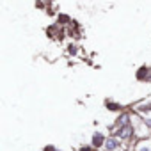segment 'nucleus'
<instances>
[{
  "mask_svg": "<svg viewBox=\"0 0 151 151\" xmlns=\"http://www.w3.org/2000/svg\"><path fill=\"white\" fill-rule=\"evenodd\" d=\"M103 142H105V137H103L101 133H94V137H93V146H94V147H100Z\"/></svg>",
  "mask_w": 151,
  "mask_h": 151,
  "instance_id": "f03ea898",
  "label": "nucleus"
},
{
  "mask_svg": "<svg viewBox=\"0 0 151 151\" xmlns=\"http://www.w3.org/2000/svg\"><path fill=\"white\" fill-rule=\"evenodd\" d=\"M140 151H149V149L147 147H140Z\"/></svg>",
  "mask_w": 151,
  "mask_h": 151,
  "instance_id": "39448f33",
  "label": "nucleus"
},
{
  "mask_svg": "<svg viewBox=\"0 0 151 151\" xmlns=\"http://www.w3.org/2000/svg\"><path fill=\"white\" fill-rule=\"evenodd\" d=\"M45 151H55V147H53V146H46Z\"/></svg>",
  "mask_w": 151,
  "mask_h": 151,
  "instance_id": "20e7f679",
  "label": "nucleus"
},
{
  "mask_svg": "<svg viewBox=\"0 0 151 151\" xmlns=\"http://www.w3.org/2000/svg\"><path fill=\"white\" fill-rule=\"evenodd\" d=\"M116 147H117V140H116V139H109V140H107V149H109V151H114Z\"/></svg>",
  "mask_w": 151,
  "mask_h": 151,
  "instance_id": "7ed1b4c3",
  "label": "nucleus"
},
{
  "mask_svg": "<svg viewBox=\"0 0 151 151\" xmlns=\"http://www.w3.org/2000/svg\"><path fill=\"white\" fill-rule=\"evenodd\" d=\"M132 133H133L132 126H130V124H123V128L117 132V137H121V139H130Z\"/></svg>",
  "mask_w": 151,
  "mask_h": 151,
  "instance_id": "f257e3e1",
  "label": "nucleus"
}]
</instances>
